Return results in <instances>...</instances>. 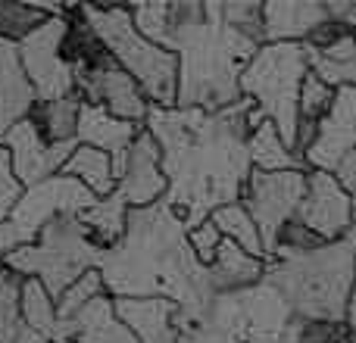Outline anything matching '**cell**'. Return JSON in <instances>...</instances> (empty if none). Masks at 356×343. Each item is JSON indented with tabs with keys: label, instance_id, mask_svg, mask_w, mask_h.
Returning <instances> with one entry per match:
<instances>
[{
	"label": "cell",
	"instance_id": "obj_33",
	"mask_svg": "<svg viewBox=\"0 0 356 343\" xmlns=\"http://www.w3.org/2000/svg\"><path fill=\"white\" fill-rule=\"evenodd\" d=\"M22 190L25 187L16 181V175H13V169H10V153L0 147V221L10 215V209L16 206Z\"/></svg>",
	"mask_w": 356,
	"mask_h": 343
},
{
	"label": "cell",
	"instance_id": "obj_28",
	"mask_svg": "<svg viewBox=\"0 0 356 343\" xmlns=\"http://www.w3.org/2000/svg\"><path fill=\"white\" fill-rule=\"evenodd\" d=\"M66 6H35V3H10L0 0V37L10 44H19L44 25L50 16H63Z\"/></svg>",
	"mask_w": 356,
	"mask_h": 343
},
{
	"label": "cell",
	"instance_id": "obj_35",
	"mask_svg": "<svg viewBox=\"0 0 356 343\" xmlns=\"http://www.w3.org/2000/svg\"><path fill=\"white\" fill-rule=\"evenodd\" d=\"M344 321L356 331V284H353V294H350V303H347V315H344Z\"/></svg>",
	"mask_w": 356,
	"mask_h": 343
},
{
	"label": "cell",
	"instance_id": "obj_14",
	"mask_svg": "<svg viewBox=\"0 0 356 343\" xmlns=\"http://www.w3.org/2000/svg\"><path fill=\"white\" fill-rule=\"evenodd\" d=\"M75 94L81 103L104 106L110 116L131 125H144L150 112V100L144 97L141 85L125 72L122 66H113L97 75H75Z\"/></svg>",
	"mask_w": 356,
	"mask_h": 343
},
{
	"label": "cell",
	"instance_id": "obj_10",
	"mask_svg": "<svg viewBox=\"0 0 356 343\" xmlns=\"http://www.w3.org/2000/svg\"><path fill=\"white\" fill-rule=\"evenodd\" d=\"M297 219L325 244L353 234V203L334 172H307V194L297 206Z\"/></svg>",
	"mask_w": 356,
	"mask_h": 343
},
{
	"label": "cell",
	"instance_id": "obj_22",
	"mask_svg": "<svg viewBox=\"0 0 356 343\" xmlns=\"http://www.w3.org/2000/svg\"><path fill=\"white\" fill-rule=\"evenodd\" d=\"M79 221H81V231H85L88 244L104 256L113 246L122 244L125 228H129V206H125L122 194L113 190L104 200H94V206H88L79 215Z\"/></svg>",
	"mask_w": 356,
	"mask_h": 343
},
{
	"label": "cell",
	"instance_id": "obj_25",
	"mask_svg": "<svg viewBox=\"0 0 356 343\" xmlns=\"http://www.w3.org/2000/svg\"><path fill=\"white\" fill-rule=\"evenodd\" d=\"M247 156L250 166L257 172H284V169H307L300 160L294 156V150L288 147V141L282 137V131L266 119L247 141Z\"/></svg>",
	"mask_w": 356,
	"mask_h": 343
},
{
	"label": "cell",
	"instance_id": "obj_20",
	"mask_svg": "<svg viewBox=\"0 0 356 343\" xmlns=\"http://www.w3.org/2000/svg\"><path fill=\"white\" fill-rule=\"evenodd\" d=\"M266 278V259L250 256L238 244L225 240L222 250L216 253L213 265H207V281L216 294H244L257 287Z\"/></svg>",
	"mask_w": 356,
	"mask_h": 343
},
{
	"label": "cell",
	"instance_id": "obj_8",
	"mask_svg": "<svg viewBox=\"0 0 356 343\" xmlns=\"http://www.w3.org/2000/svg\"><path fill=\"white\" fill-rule=\"evenodd\" d=\"M303 194H307V169H284V172H250L244 184L241 203L253 215L263 237L266 259L275 253L278 231L297 215Z\"/></svg>",
	"mask_w": 356,
	"mask_h": 343
},
{
	"label": "cell",
	"instance_id": "obj_12",
	"mask_svg": "<svg viewBox=\"0 0 356 343\" xmlns=\"http://www.w3.org/2000/svg\"><path fill=\"white\" fill-rule=\"evenodd\" d=\"M75 147L79 144H56V147H50L29 119L16 122L10 128V135L3 137V150L10 153V169L22 187H31V184H41L47 178L60 175Z\"/></svg>",
	"mask_w": 356,
	"mask_h": 343
},
{
	"label": "cell",
	"instance_id": "obj_21",
	"mask_svg": "<svg viewBox=\"0 0 356 343\" xmlns=\"http://www.w3.org/2000/svg\"><path fill=\"white\" fill-rule=\"evenodd\" d=\"M141 128L144 125H131V122H122V119L110 116L104 106L81 103L79 135H75V141L85 144V147L104 150V153H110V156H119L131 147V141L138 137Z\"/></svg>",
	"mask_w": 356,
	"mask_h": 343
},
{
	"label": "cell",
	"instance_id": "obj_23",
	"mask_svg": "<svg viewBox=\"0 0 356 343\" xmlns=\"http://www.w3.org/2000/svg\"><path fill=\"white\" fill-rule=\"evenodd\" d=\"M79 112H81V97L79 94H66L56 100H35L29 110V122L38 128V135L56 147V144H79Z\"/></svg>",
	"mask_w": 356,
	"mask_h": 343
},
{
	"label": "cell",
	"instance_id": "obj_27",
	"mask_svg": "<svg viewBox=\"0 0 356 343\" xmlns=\"http://www.w3.org/2000/svg\"><path fill=\"white\" fill-rule=\"evenodd\" d=\"M19 315H22V325L38 331L41 337H47L54 343L56 334V300L47 294L38 278H25L22 281V294H19Z\"/></svg>",
	"mask_w": 356,
	"mask_h": 343
},
{
	"label": "cell",
	"instance_id": "obj_11",
	"mask_svg": "<svg viewBox=\"0 0 356 343\" xmlns=\"http://www.w3.org/2000/svg\"><path fill=\"white\" fill-rule=\"evenodd\" d=\"M116 190L122 194L129 209H147L166 200L169 178L163 172V150L147 128L138 131L131 147L125 150V166Z\"/></svg>",
	"mask_w": 356,
	"mask_h": 343
},
{
	"label": "cell",
	"instance_id": "obj_17",
	"mask_svg": "<svg viewBox=\"0 0 356 343\" xmlns=\"http://www.w3.org/2000/svg\"><path fill=\"white\" fill-rule=\"evenodd\" d=\"M116 315L138 337V343H178L175 303L163 296H119L113 300Z\"/></svg>",
	"mask_w": 356,
	"mask_h": 343
},
{
	"label": "cell",
	"instance_id": "obj_2",
	"mask_svg": "<svg viewBox=\"0 0 356 343\" xmlns=\"http://www.w3.org/2000/svg\"><path fill=\"white\" fill-rule=\"evenodd\" d=\"M166 50L178 56V110L222 112L244 100L241 72L259 44L228 28L219 3H169Z\"/></svg>",
	"mask_w": 356,
	"mask_h": 343
},
{
	"label": "cell",
	"instance_id": "obj_16",
	"mask_svg": "<svg viewBox=\"0 0 356 343\" xmlns=\"http://www.w3.org/2000/svg\"><path fill=\"white\" fill-rule=\"evenodd\" d=\"M54 343H138V337L119 321L110 296H97L75 319L60 321Z\"/></svg>",
	"mask_w": 356,
	"mask_h": 343
},
{
	"label": "cell",
	"instance_id": "obj_32",
	"mask_svg": "<svg viewBox=\"0 0 356 343\" xmlns=\"http://www.w3.org/2000/svg\"><path fill=\"white\" fill-rule=\"evenodd\" d=\"M222 244H225V237H222V231L213 225V219H203L197 221L194 228H188V250L194 253V259L207 269V265H213L216 253L222 250Z\"/></svg>",
	"mask_w": 356,
	"mask_h": 343
},
{
	"label": "cell",
	"instance_id": "obj_3",
	"mask_svg": "<svg viewBox=\"0 0 356 343\" xmlns=\"http://www.w3.org/2000/svg\"><path fill=\"white\" fill-rule=\"evenodd\" d=\"M266 281L282 290L297 319L344 321L356 284V256L350 237L325 244L309 256L272 259L266 265Z\"/></svg>",
	"mask_w": 356,
	"mask_h": 343
},
{
	"label": "cell",
	"instance_id": "obj_36",
	"mask_svg": "<svg viewBox=\"0 0 356 343\" xmlns=\"http://www.w3.org/2000/svg\"><path fill=\"white\" fill-rule=\"evenodd\" d=\"M6 269V256H3V253H0V271H3Z\"/></svg>",
	"mask_w": 356,
	"mask_h": 343
},
{
	"label": "cell",
	"instance_id": "obj_15",
	"mask_svg": "<svg viewBox=\"0 0 356 343\" xmlns=\"http://www.w3.org/2000/svg\"><path fill=\"white\" fill-rule=\"evenodd\" d=\"M63 19H66V31H63V41H60V60L66 62L72 78L75 75H97V72L119 66L113 60L110 47L94 31L85 6H66Z\"/></svg>",
	"mask_w": 356,
	"mask_h": 343
},
{
	"label": "cell",
	"instance_id": "obj_5",
	"mask_svg": "<svg viewBox=\"0 0 356 343\" xmlns=\"http://www.w3.org/2000/svg\"><path fill=\"white\" fill-rule=\"evenodd\" d=\"M309 72L307 44H266L241 72V94L253 97V106L282 131L288 147L297 131V103Z\"/></svg>",
	"mask_w": 356,
	"mask_h": 343
},
{
	"label": "cell",
	"instance_id": "obj_13",
	"mask_svg": "<svg viewBox=\"0 0 356 343\" xmlns=\"http://www.w3.org/2000/svg\"><path fill=\"white\" fill-rule=\"evenodd\" d=\"M350 153H356V87H338V97L319 122L316 141L303 162L309 172H338Z\"/></svg>",
	"mask_w": 356,
	"mask_h": 343
},
{
	"label": "cell",
	"instance_id": "obj_19",
	"mask_svg": "<svg viewBox=\"0 0 356 343\" xmlns=\"http://www.w3.org/2000/svg\"><path fill=\"white\" fill-rule=\"evenodd\" d=\"M35 106V91L22 72L19 47L0 37V144L16 122L29 116Z\"/></svg>",
	"mask_w": 356,
	"mask_h": 343
},
{
	"label": "cell",
	"instance_id": "obj_30",
	"mask_svg": "<svg viewBox=\"0 0 356 343\" xmlns=\"http://www.w3.org/2000/svg\"><path fill=\"white\" fill-rule=\"evenodd\" d=\"M22 275L13 269L0 271V343H13L22 328V315H19V294H22Z\"/></svg>",
	"mask_w": 356,
	"mask_h": 343
},
{
	"label": "cell",
	"instance_id": "obj_29",
	"mask_svg": "<svg viewBox=\"0 0 356 343\" xmlns=\"http://www.w3.org/2000/svg\"><path fill=\"white\" fill-rule=\"evenodd\" d=\"M334 97H338V87L325 85L319 75L309 69L307 78H303L300 87V103H297V125H319L322 119L328 116ZM297 135V131H294Z\"/></svg>",
	"mask_w": 356,
	"mask_h": 343
},
{
	"label": "cell",
	"instance_id": "obj_34",
	"mask_svg": "<svg viewBox=\"0 0 356 343\" xmlns=\"http://www.w3.org/2000/svg\"><path fill=\"white\" fill-rule=\"evenodd\" d=\"M338 181L344 184V190L350 194V203H353V234H356V153H350L344 162L338 166Z\"/></svg>",
	"mask_w": 356,
	"mask_h": 343
},
{
	"label": "cell",
	"instance_id": "obj_31",
	"mask_svg": "<svg viewBox=\"0 0 356 343\" xmlns=\"http://www.w3.org/2000/svg\"><path fill=\"white\" fill-rule=\"evenodd\" d=\"M104 294H106V287H104V278H100V271L97 269L85 271V275H81L79 281L72 284V287L63 290V296L56 300V319H60V321L75 319V315H79L81 309L88 306V303L97 300V296H104ZM60 321H56V325H60Z\"/></svg>",
	"mask_w": 356,
	"mask_h": 343
},
{
	"label": "cell",
	"instance_id": "obj_4",
	"mask_svg": "<svg viewBox=\"0 0 356 343\" xmlns=\"http://www.w3.org/2000/svg\"><path fill=\"white\" fill-rule=\"evenodd\" d=\"M94 31L110 47L113 60L141 85L150 106L172 110L178 100V56L141 35L129 6H85Z\"/></svg>",
	"mask_w": 356,
	"mask_h": 343
},
{
	"label": "cell",
	"instance_id": "obj_18",
	"mask_svg": "<svg viewBox=\"0 0 356 343\" xmlns=\"http://www.w3.org/2000/svg\"><path fill=\"white\" fill-rule=\"evenodd\" d=\"M328 16H332L328 3H309V0L263 3V35L269 44H307V37Z\"/></svg>",
	"mask_w": 356,
	"mask_h": 343
},
{
	"label": "cell",
	"instance_id": "obj_6",
	"mask_svg": "<svg viewBox=\"0 0 356 343\" xmlns=\"http://www.w3.org/2000/svg\"><path fill=\"white\" fill-rule=\"evenodd\" d=\"M97 259L100 253L88 244L79 215L66 212L47 221L41 237L31 246L6 253V269H13L22 278H38L47 287V294L60 300L63 290L72 287L85 271L97 269Z\"/></svg>",
	"mask_w": 356,
	"mask_h": 343
},
{
	"label": "cell",
	"instance_id": "obj_7",
	"mask_svg": "<svg viewBox=\"0 0 356 343\" xmlns=\"http://www.w3.org/2000/svg\"><path fill=\"white\" fill-rule=\"evenodd\" d=\"M97 196L69 175H54L41 184H31L19 194L16 206L0 221V253H13L19 246H31L41 237L44 225L56 215H81L88 206H94Z\"/></svg>",
	"mask_w": 356,
	"mask_h": 343
},
{
	"label": "cell",
	"instance_id": "obj_1",
	"mask_svg": "<svg viewBox=\"0 0 356 343\" xmlns=\"http://www.w3.org/2000/svg\"><path fill=\"white\" fill-rule=\"evenodd\" d=\"M253 100H238L222 112L203 110H160L150 106L144 128L163 150V172L169 178L166 206L178 221L194 228L225 203H238L250 178L247 141L257 128L250 125Z\"/></svg>",
	"mask_w": 356,
	"mask_h": 343
},
{
	"label": "cell",
	"instance_id": "obj_26",
	"mask_svg": "<svg viewBox=\"0 0 356 343\" xmlns=\"http://www.w3.org/2000/svg\"><path fill=\"white\" fill-rule=\"evenodd\" d=\"M209 219H213V225L222 231V237L232 240V244H238L244 253H250V256H259L266 259V250H263V237H259V228L257 221H253V215L244 209V203H225V206L213 209L209 212ZM269 262V259H266Z\"/></svg>",
	"mask_w": 356,
	"mask_h": 343
},
{
	"label": "cell",
	"instance_id": "obj_9",
	"mask_svg": "<svg viewBox=\"0 0 356 343\" xmlns=\"http://www.w3.org/2000/svg\"><path fill=\"white\" fill-rule=\"evenodd\" d=\"M66 31V19L50 16L44 25H38L25 41H19V60H22V72L29 78L35 100H56L75 94V78L60 60V41Z\"/></svg>",
	"mask_w": 356,
	"mask_h": 343
},
{
	"label": "cell",
	"instance_id": "obj_24",
	"mask_svg": "<svg viewBox=\"0 0 356 343\" xmlns=\"http://www.w3.org/2000/svg\"><path fill=\"white\" fill-rule=\"evenodd\" d=\"M63 175H69V178H75L79 184H85L97 200H104V196H110L113 190H116L113 156L104 153V150L85 147V144H79V147L72 150V156H69L66 166H63Z\"/></svg>",
	"mask_w": 356,
	"mask_h": 343
}]
</instances>
